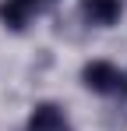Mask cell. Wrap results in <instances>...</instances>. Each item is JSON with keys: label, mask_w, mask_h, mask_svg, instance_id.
<instances>
[{"label": "cell", "mask_w": 127, "mask_h": 131, "mask_svg": "<svg viewBox=\"0 0 127 131\" xmlns=\"http://www.w3.org/2000/svg\"><path fill=\"white\" fill-rule=\"evenodd\" d=\"M32 11H35V7H32L28 0H4V4H0V21L18 32V28H25V21L32 18Z\"/></svg>", "instance_id": "277c9868"}, {"label": "cell", "mask_w": 127, "mask_h": 131, "mask_svg": "<svg viewBox=\"0 0 127 131\" xmlns=\"http://www.w3.org/2000/svg\"><path fill=\"white\" fill-rule=\"evenodd\" d=\"M120 74H124V71H117L109 60H92V64L81 67V82H85V89H92V92H117Z\"/></svg>", "instance_id": "6da1fadb"}, {"label": "cell", "mask_w": 127, "mask_h": 131, "mask_svg": "<svg viewBox=\"0 0 127 131\" xmlns=\"http://www.w3.org/2000/svg\"><path fill=\"white\" fill-rule=\"evenodd\" d=\"M28 4H32V7H35V11H39V4H42V0H28Z\"/></svg>", "instance_id": "5b68a950"}, {"label": "cell", "mask_w": 127, "mask_h": 131, "mask_svg": "<svg viewBox=\"0 0 127 131\" xmlns=\"http://www.w3.org/2000/svg\"><path fill=\"white\" fill-rule=\"evenodd\" d=\"M28 131H67V121H64V110L57 103H39L28 117Z\"/></svg>", "instance_id": "3957f363"}, {"label": "cell", "mask_w": 127, "mask_h": 131, "mask_svg": "<svg viewBox=\"0 0 127 131\" xmlns=\"http://www.w3.org/2000/svg\"><path fill=\"white\" fill-rule=\"evenodd\" d=\"M81 14L92 25H113L124 14V0H81Z\"/></svg>", "instance_id": "7a4b0ae2"}]
</instances>
